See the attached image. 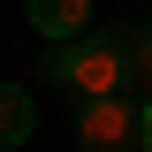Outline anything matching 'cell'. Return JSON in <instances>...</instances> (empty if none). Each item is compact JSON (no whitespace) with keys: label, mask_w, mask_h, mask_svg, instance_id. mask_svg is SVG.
<instances>
[{"label":"cell","mask_w":152,"mask_h":152,"mask_svg":"<svg viewBox=\"0 0 152 152\" xmlns=\"http://www.w3.org/2000/svg\"><path fill=\"white\" fill-rule=\"evenodd\" d=\"M46 84H69L76 99H114L129 91V46L122 38H61L46 53Z\"/></svg>","instance_id":"cell-1"},{"label":"cell","mask_w":152,"mask_h":152,"mask_svg":"<svg viewBox=\"0 0 152 152\" xmlns=\"http://www.w3.org/2000/svg\"><path fill=\"white\" fill-rule=\"evenodd\" d=\"M76 152H145V99H129V91L84 99V114H76Z\"/></svg>","instance_id":"cell-2"},{"label":"cell","mask_w":152,"mask_h":152,"mask_svg":"<svg viewBox=\"0 0 152 152\" xmlns=\"http://www.w3.org/2000/svg\"><path fill=\"white\" fill-rule=\"evenodd\" d=\"M84 23H91V0H31V31L46 38V46L84 38Z\"/></svg>","instance_id":"cell-3"},{"label":"cell","mask_w":152,"mask_h":152,"mask_svg":"<svg viewBox=\"0 0 152 152\" xmlns=\"http://www.w3.org/2000/svg\"><path fill=\"white\" fill-rule=\"evenodd\" d=\"M31 122H38L31 91H23V84H0V145H23V137H31Z\"/></svg>","instance_id":"cell-4"},{"label":"cell","mask_w":152,"mask_h":152,"mask_svg":"<svg viewBox=\"0 0 152 152\" xmlns=\"http://www.w3.org/2000/svg\"><path fill=\"white\" fill-rule=\"evenodd\" d=\"M129 91H152V31H129Z\"/></svg>","instance_id":"cell-5"},{"label":"cell","mask_w":152,"mask_h":152,"mask_svg":"<svg viewBox=\"0 0 152 152\" xmlns=\"http://www.w3.org/2000/svg\"><path fill=\"white\" fill-rule=\"evenodd\" d=\"M145 152H152V91H145Z\"/></svg>","instance_id":"cell-6"}]
</instances>
